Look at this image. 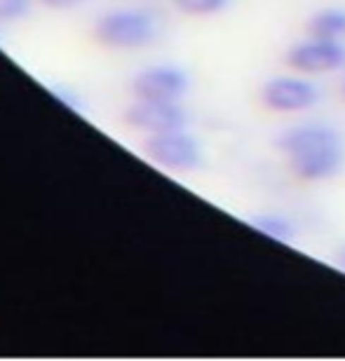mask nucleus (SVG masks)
I'll use <instances>...</instances> for the list:
<instances>
[{"label": "nucleus", "instance_id": "obj_12", "mask_svg": "<svg viewBox=\"0 0 345 361\" xmlns=\"http://www.w3.org/2000/svg\"><path fill=\"white\" fill-rule=\"evenodd\" d=\"M42 7H49V10H73L85 0H38Z\"/></svg>", "mask_w": 345, "mask_h": 361}, {"label": "nucleus", "instance_id": "obj_3", "mask_svg": "<svg viewBox=\"0 0 345 361\" xmlns=\"http://www.w3.org/2000/svg\"><path fill=\"white\" fill-rule=\"evenodd\" d=\"M143 153L153 164L169 171H195L202 164V146L186 129L148 136Z\"/></svg>", "mask_w": 345, "mask_h": 361}, {"label": "nucleus", "instance_id": "obj_2", "mask_svg": "<svg viewBox=\"0 0 345 361\" xmlns=\"http://www.w3.org/2000/svg\"><path fill=\"white\" fill-rule=\"evenodd\" d=\"M160 17L146 7H118L95 24V38L109 49H143L160 35Z\"/></svg>", "mask_w": 345, "mask_h": 361}, {"label": "nucleus", "instance_id": "obj_10", "mask_svg": "<svg viewBox=\"0 0 345 361\" xmlns=\"http://www.w3.org/2000/svg\"><path fill=\"white\" fill-rule=\"evenodd\" d=\"M176 10L190 17H212V14L224 12L230 0H174Z\"/></svg>", "mask_w": 345, "mask_h": 361}, {"label": "nucleus", "instance_id": "obj_6", "mask_svg": "<svg viewBox=\"0 0 345 361\" xmlns=\"http://www.w3.org/2000/svg\"><path fill=\"white\" fill-rule=\"evenodd\" d=\"M190 90V78L181 66L157 63L139 71L132 80V94L139 101H181Z\"/></svg>", "mask_w": 345, "mask_h": 361}, {"label": "nucleus", "instance_id": "obj_1", "mask_svg": "<svg viewBox=\"0 0 345 361\" xmlns=\"http://www.w3.org/2000/svg\"><path fill=\"white\" fill-rule=\"evenodd\" d=\"M277 150L293 178L322 183L345 167V139L329 122H298L277 136Z\"/></svg>", "mask_w": 345, "mask_h": 361}, {"label": "nucleus", "instance_id": "obj_5", "mask_svg": "<svg viewBox=\"0 0 345 361\" xmlns=\"http://www.w3.org/2000/svg\"><path fill=\"white\" fill-rule=\"evenodd\" d=\"M284 63L303 75L334 73L345 66V45L343 40H322L308 35L305 40L293 42L286 49Z\"/></svg>", "mask_w": 345, "mask_h": 361}, {"label": "nucleus", "instance_id": "obj_7", "mask_svg": "<svg viewBox=\"0 0 345 361\" xmlns=\"http://www.w3.org/2000/svg\"><path fill=\"white\" fill-rule=\"evenodd\" d=\"M125 122L141 134H164L188 127V113L178 101H139L127 108Z\"/></svg>", "mask_w": 345, "mask_h": 361}, {"label": "nucleus", "instance_id": "obj_11", "mask_svg": "<svg viewBox=\"0 0 345 361\" xmlns=\"http://www.w3.org/2000/svg\"><path fill=\"white\" fill-rule=\"evenodd\" d=\"M28 7H31V0H0V24L21 19Z\"/></svg>", "mask_w": 345, "mask_h": 361}, {"label": "nucleus", "instance_id": "obj_8", "mask_svg": "<svg viewBox=\"0 0 345 361\" xmlns=\"http://www.w3.org/2000/svg\"><path fill=\"white\" fill-rule=\"evenodd\" d=\"M305 31L310 38L345 40V7H322L308 19Z\"/></svg>", "mask_w": 345, "mask_h": 361}, {"label": "nucleus", "instance_id": "obj_13", "mask_svg": "<svg viewBox=\"0 0 345 361\" xmlns=\"http://www.w3.org/2000/svg\"><path fill=\"white\" fill-rule=\"evenodd\" d=\"M336 265L345 272V247H341L339 249V254H336Z\"/></svg>", "mask_w": 345, "mask_h": 361}, {"label": "nucleus", "instance_id": "obj_9", "mask_svg": "<svg viewBox=\"0 0 345 361\" xmlns=\"http://www.w3.org/2000/svg\"><path fill=\"white\" fill-rule=\"evenodd\" d=\"M249 226L254 228L256 233H261L282 244H291L296 240V233H298L296 223L284 214H258L254 219H249Z\"/></svg>", "mask_w": 345, "mask_h": 361}, {"label": "nucleus", "instance_id": "obj_14", "mask_svg": "<svg viewBox=\"0 0 345 361\" xmlns=\"http://www.w3.org/2000/svg\"><path fill=\"white\" fill-rule=\"evenodd\" d=\"M343 94H345V85H343Z\"/></svg>", "mask_w": 345, "mask_h": 361}, {"label": "nucleus", "instance_id": "obj_4", "mask_svg": "<svg viewBox=\"0 0 345 361\" xmlns=\"http://www.w3.org/2000/svg\"><path fill=\"white\" fill-rule=\"evenodd\" d=\"M258 99L272 113H305L320 104V87L298 75H277L261 85Z\"/></svg>", "mask_w": 345, "mask_h": 361}]
</instances>
